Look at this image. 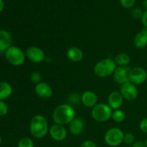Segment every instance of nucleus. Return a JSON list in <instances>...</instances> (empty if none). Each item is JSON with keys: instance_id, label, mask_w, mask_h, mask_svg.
Listing matches in <instances>:
<instances>
[{"instance_id": "obj_20", "label": "nucleus", "mask_w": 147, "mask_h": 147, "mask_svg": "<svg viewBox=\"0 0 147 147\" xmlns=\"http://www.w3.org/2000/svg\"><path fill=\"white\" fill-rule=\"evenodd\" d=\"M114 61L119 67H128L131 63V57L126 53H119L114 57Z\"/></svg>"}, {"instance_id": "obj_10", "label": "nucleus", "mask_w": 147, "mask_h": 147, "mask_svg": "<svg viewBox=\"0 0 147 147\" xmlns=\"http://www.w3.org/2000/svg\"><path fill=\"white\" fill-rule=\"evenodd\" d=\"M49 133L52 139L57 142H62L67 137V131L64 126L60 124H53L49 129Z\"/></svg>"}, {"instance_id": "obj_2", "label": "nucleus", "mask_w": 147, "mask_h": 147, "mask_svg": "<svg viewBox=\"0 0 147 147\" xmlns=\"http://www.w3.org/2000/svg\"><path fill=\"white\" fill-rule=\"evenodd\" d=\"M49 125L47 119L42 115H35L30 121V131L36 139L43 138L49 132Z\"/></svg>"}, {"instance_id": "obj_36", "label": "nucleus", "mask_w": 147, "mask_h": 147, "mask_svg": "<svg viewBox=\"0 0 147 147\" xmlns=\"http://www.w3.org/2000/svg\"><path fill=\"white\" fill-rule=\"evenodd\" d=\"M146 49H147V47H146Z\"/></svg>"}, {"instance_id": "obj_1", "label": "nucleus", "mask_w": 147, "mask_h": 147, "mask_svg": "<svg viewBox=\"0 0 147 147\" xmlns=\"http://www.w3.org/2000/svg\"><path fill=\"white\" fill-rule=\"evenodd\" d=\"M75 118L76 111L73 106L67 103L59 105L53 113V119L55 123L63 126L70 123Z\"/></svg>"}, {"instance_id": "obj_30", "label": "nucleus", "mask_w": 147, "mask_h": 147, "mask_svg": "<svg viewBox=\"0 0 147 147\" xmlns=\"http://www.w3.org/2000/svg\"><path fill=\"white\" fill-rule=\"evenodd\" d=\"M141 20H142V24L144 25V27L147 28V10H146V11L144 12L143 16H142Z\"/></svg>"}, {"instance_id": "obj_14", "label": "nucleus", "mask_w": 147, "mask_h": 147, "mask_svg": "<svg viewBox=\"0 0 147 147\" xmlns=\"http://www.w3.org/2000/svg\"><path fill=\"white\" fill-rule=\"evenodd\" d=\"M80 100L85 106L93 109L98 104V96L96 93L91 90L84 91L80 97Z\"/></svg>"}, {"instance_id": "obj_28", "label": "nucleus", "mask_w": 147, "mask_h": 147, "mask_svg": "<svg viewBox=\"0 0 147 147\" xmlns=\"http://www.w3.org/2000/svg\"><path fill=\"white\" fill-rule=\"evenodd\" d=\"M139 128L143 133L147 134V117L141 121L139 123Z\"/></svg>"}, {"instance_id": "obj_35", "label": "nucleus", "mask_w": 147, "mask_h": 147, "mask_svg": "<svg viewBox=\"0 0 147 147\" xmlns=\"http://www.w3.org/2000/svg\"><path fill=\"white\" fill-rule=\"evenodd\" d=\"M1 142H2V139H1V136H0V144H1Z\"/></svg>"}, {"instance_id": "obj_33", "label": "nucleus", "mask_w": 147, "mask_h": 147, "mask_svg": "<svg viewBox=\"0 0 147 147\" xmlns=\"http://www.w3.org/2000/svg\"><path fill=\"white\" fill-rule=\"evenodd\" d=\"M143 7L145 9V11L147 10V0H144L143 1Z\"/></svg>"}, {"instance_id": "obj_16", "label": "nucleus", "mask_w": 147, "mask_h": 147, "mask_svg": "<svg viewBox=\"0 0 147 147\" xmlns=\"http://www.w3.org/2000/svg\"><path fill=\"white\" fill-rule=\"evenodd\" d=\"M85 124L83 119L80 118H75L70 123H69V131L70 133L75 136H78L83 133L84 130Z\"/></svg>"}, {"instance_id": "obj_25", "label": "nucleus", "mask_w": 147, "mask_h": 147, "mask_svg": "<svg viewBox=\"0 0 147 147\" xmlns=\"http://www.w3.org/2000/svg\"><path fill=\"white\" fill-rule=\"evenodd\" d=\"M135 136L133 134L131 133H126L124 134V138H123V142L126 144H133L134 143Z\"/></svg>"}, {"instance_id": "obj_6", "label": "nucleus", "mask_w": 147, "mask_h": 147, "mask_svg": "<svg viewBox=\"0 0 147 147\" xmlns=\"http://www.w3.org/2000/svg\"><path fill=\"white\" fill-rule=\"evenodd\" d=\"M124 133L119 128H111L106 131L104 136V140L109 146H118L123 142Z\"/></svg>"}, {"instance_id": "obj_24", "label": "nucleus", "mask_w": 147, "mask_h": 147, "mask_svg": "<svg viewBox=\"0 0 147 147\" xmlns=\"http://www.w3.org/2000/svg\"><path fill=\"white\" fill-rule=\"evenodd\" d=\"M9 108L4 100H0V116H4L8 113Z\"/></svg>"}, {"instance_id": "obj_12", "label": "nucleus", "mask_w": 147, "mask_h": 147, "mask_svg": "<svg viewBox=\"0 0 147 147\" xmlns=\"http://www.w3.org/2000/svg\"><path fill=\"white\" fill-rule=\"evenodd\" d=\"M34 90L37 96L41 98H49L53 94V89L51 86L45 82H40L36 84Z\"/></svg>"}, {"instance_id": "obj_34", "label": "nucleus", "mask_w": 147, "mask_h": 147, "mask_svg": "<svg viewBox=\"0 0 147 147\" xmlns=\"http://www.w3.org/2000/svg\"><path fill=\"white\" fill-rule=\"evenodd\" d=\"M144 144H145V146H146V147H147V139H146V141H145Z\"/></svg>"}, {"instance_id": "obj_19", "label": "nucleus", "mask_w": 147, "mask_h": 147, "mask_svg": "<svg viewBox=\"0 0 147 147\" xmlns=\"http://www.w3.org/2000/svg\"><path fill=\"white\" fill-rule=\"evenodd\" d=\"M12 93V87L9 83L0 82V100H4L8 98Z\"/></svg>"}, {"instance_id": "obj_26", "label": "nucleus", "mask_w": 147, "mask_h": 147, "mask_svg": "<svg viewBox=\"0 0 147 147\" xmlns=\"http://www.w3.org/2000/svg\"><path fill=\"white\" fill-rule=\"evenodd\" d=\"M30 79H31V81L32 83L37 84V83L41 82V75L39 72H32L31 73V76H30Z\"/></svg>"}, {"instance_id": "obj_5", "label": "nucleus", "mask_w": 147, "mask_h": 147, "mask_svg": "<svg viewBox=\"0 0 147 147\" xmlns=\"http://www.w3.org/2000/svg\"><path fill=\"white\" fill-rule=\"evenodd\" d=\"M5 58L9 64L14 66L22 65L26 59V54L18 47L11 45L4 53Z\"/></svg>"}, {"instance_id": "obj_18", "label": "nucleus", "mask_w": 147, "mask_h": 147, "mask_svg": "<svg viewBox=\"0 0 147 147\" xmlns=\"http://www.w3.org/2000/svg\"><path fill=\"white\" fill-rule=\"evenodd\" d=\"M83 51L81 49L77 47H72L69 48L67 51V57L70 61L74 63H78L81 61L83 58Z\"/></svg>"}, {"instance_id": "obj_15", "label": "nucleus", "mask_w": 147, "mask_h": 147, "mask_svg": "<svg viewBox=\"0 0 147 147\" xmlns=\"http://www.w3.org/2000/svg\"><path fill=\"white\" fill-rule=\"evenodd\" d=\"M11 42L12 37L11 34L7 30H0V53H5L11 46Z\"/></svg>"}, {"instance_id": "obj_13", "label": "nucleus", "mask_w": 147, "mask_h": 147, "mask_svg": "<svg viewBox=\"0 0 147 147\" xmlns=\"http://www.w3.org/2000/svg\"><path fill=\"white\" fill-rule=\"evenodd\" d=\"M123 98L119 91H112L108 97V105L113 110L120 109L123 103Z\"/></svg>"}, {"instance_id": "obj_4", "label": "nucleus", "mask_w": 147, "mask_h": 147, "mask_svg": "<svg viewBox=\"0 0 147 147\" xmlns=\"http://www.w3.org/2000/svg\"><path fill=\"white\" fill-rule=\"evenodd\" d=\"M113 109L106 103H98L92 109L91 116L96 121L106 122L111 119Z\"/></svg>"}, {"instance_id": "obj_11", "label": "nucleus", "mask_w": 147, "mask_h": 147, "mask_svg": "<svg viewBox=\"0 0 147 147\" xmlns=\"http://www.w3.org/2000/svg\"><path fill=\"white\" fill-rule=\"evenodd\" d=\"M130 68L129 67H117L113 74V80L119 85H123L129 82V73Z\"/></svg>"}, {"instance_id": "obj_29", "label": "nucleus", "mask_w": 147, "mask_h": 147, "mask_svg": "<svg viewBox=\"0 0 147 147\" xmlns=\"http://www.w3.org/2000/svg\"><path fill=\"white\" fill-rule=\"evenodd\" d=\"M81 147H97L96 144L90 140H86L82 143Z\"/></svg>"}, {"instance_id": "obj_7", "label": "nucleus", "mask_w": 147, "mask_h": 147, "mask_svg": "<svg viewBox=\"0 0 147 147\" xmlns=\"http://www.w3.org/2000/svg\"><path fill=\"white\" fill-rule=\"evenodd\" d=\"M147 80V71L142 67H134L130 69L129 81L135 86L144 83Z\"/></svg>"}, {"instance_id": "obj_27", "label": "nucleus", "mask_w": 147, "mask_h": 147, "mask_svg": "<svg viewBox=\"0 0 147 147\" xmlns=\"http://www.w3.org/2000/svg\"><path fill=\"white\" fill-rule=\"evenodd\" d=\"M121 4L124 8H131L134 5L135 0H119Z\"/></svg>"}, {"instance_id": "obj_8", "label": "nucleus", "mask_w": 147, "mask_h": 147, "mask_svg": "<svg viewBox=\"0 0 147 147\" xmlns=\"http://www.w3.org/2000/svg\"><path fill=\"white\" fill-rule=\"evenodd\" d=\"M119 92L122 95L123 98L128 100H135L139 95V91L136 86L129 81L121 86Z\"/></svg>"}, {"instance_id": "obj_32", "label": "nucleus", "mask_w": 147, "mask_h": 147, "mask_svg": "<svg viewBox=\"0 0 147 147\" xmlns=\"http://www.w3.org/2000/svg\"><path fill=\"white\" fill-rule=\"evenodd\" d=\"M4 1H3V0H0V12H1V11L4 10Z\"/></svg>"}, {"instance_id": "obj_31", "label": "nucleus", "mask_w": 147, "mask_h": 147, "mask_svg": "<svg viewBox=\"0 0 147 147\" xmlns=\"http://www.w3.org/2000/svg\"><path fill=\"white\" fill-rule=\"evenodd\" d=\"M131 147H146V146H145V144L143 142L138 141V142H134Z\"/></svg>"}, {"instance_id": "obj_17", "label": "nucleus", "mask_w": 147, "mask_h": 147, "mask_svg": "<svg viewBox=\"0 0 147 147\" xmlns=\"http://www.w3.org/2000/svg\"><path fill=\"white\" fill-rule=\"evenodd\" d=\"M134 44L135 47L139 49L147 47V28L144 27L136 34L134 40Z\"/></svg>"}, {"instance_id": "obj_22", "label": "nucleus", "mask_w": 147, "mask_h": 147, "mask_svg": "<svg viewBox=\"0 0 147 147\" xmlns=\"http://www.w3.org/2000/svg\"><path fill=\"white\" fill-rule=\"evenodd\" d=\"M18 147H34V143L30 138L23 137L19 141Z\"/></svg>"}, {"instance_id": "obj_3", "label": "nucleus", "mask_w": 147, "mask_h": 147, "mask_svg": "<svg viewBox=\"0 0 147 147\" xmlns=\"http://www.w3.org/2000/svg\"><path fill=\"white\" fill-rule=\"evenodd\" d=\"M116 67L117 65L113 59L105 58L95 65L93 71L98 77L106 78L113 75Z\"/></svg>"}, {"instance_id": "obj_23", "label": "nucleus", "mask_w": 147, "mask_h": 147, "mask_svg": "<svg viewBox=\"0 0 147 147\" xmlns=\"http://www.w3.org/2000/svg\"><path fill=\"white\" fill-rule=\"evenodd\" d=\"M143 14L144 12L142 11V10L140 8H139V7L132 9L131 11V14L135 19H142Z\"/></svg>"}, {"instance_id": "obj_21", "label": "nucleus", "mask_w": 147, "mask_h": 147, "mask_svg": "<svg viewBox=\"0 0 147 147\" xmlns=\"http://www.w3.org/2000/svg\"><path fill=\"white\" fill-rule=\"evenodd\" d=\"M111 119L116 123H121V122L124 121V120L126 119V113L121 109L113 110V113H112Z\"/></svg>"}, {"instance_id": "obj_9", "label": "nucleus", "mask_w": 147, "mask_h": 147, "mask_svg": "<svg viewBox=\"0 0 147 147\" xmlns=\"http://www.w3.org/2000/svg\"><path fill=\"white\" fill-rule=\"evenodd\" d=\"M26 57L34 63H41L45 59V52L41 48L35 46L29 47L26 50Z\"/></svg>"}]
</instances>
